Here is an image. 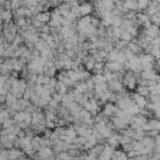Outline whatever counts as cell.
Returning a JSON list of instances; mask_svg holds the SVG:
<instances>
[{"label": "cell", "instance_id": "6da1fadb", "mask_svg": "<svg viewBox=\"0 0 160 160\" xmlns=\"http://www.w3.org/2000/svg\"><path fill=\"white\" fill-rule=\"evenodd\" d=\"M159 30H160V28H158V26H155V25H150L149 28H146V30H145V36L146 38H149V39H154V38H156V36H159Z\"/></svg>", "mask_w": 160, "mask_h": 160}, {"label": "cell", "instance_id": "7a4b0ae2", "mask_svg": "<svg viewBox=\"0 0 160 160\" xmlns=\"http://www.w3.org/2000/svg\"><path fill=\"white\" fill-rule=\"evenodd\" d=\"M134 104H135L140 110H142V109L148 105V100H146L144 96H140V95H138V94H134Z\"/></svg>", "mask_w": 160, "mask_h": 160}, {"label": "cell", "instance_id": "3957f363", "mask_svg": "<svg viewBox=\"0 0 160 160\" xmlns=\"http://www.w3.org/2000/svg\"><path fill=\"white\" fill-rule=\"evenodd\" d=\"M135 82H136V80H135L134 74H132V72H128L126 76H125V84L128 85V88L132 89V88L135 86Z\"/></svg>", "mask_w": 160, "mask_h": 160}, {"label": "cell", "instance_id": "277c9868", "mask_svg": "<svg viewBox=\"0 0 160 160\" xmlns=\"http://www.w3.org/2000/svg\"><path fill=\"white\" fill-rule=\"evenodd\" d=\"M112 121H114L115 126H116V128H120V129L125 128V126H126V124L129 122V120H128V119H124V118H120V116H115Z\"/></svg>", "mask_w": 160, "mask_h": 160}, {"label": "cell", "instance_id": "5b68a950", "mask_svg": "<svg viewBox=\"0 0 160 160\" xmlns=\"http://www.w3.org/2000/svg\"><path fill=\"white\" fill-rule=\"evenodd\" d=\"M106 68L109 71H120V70H122V64L118 62V61H111L108 64Z\"/></svg>", "mask_w": 160, "mask_h": 160}, {"label": "cell", "instance_id": "8992f818", "mask_svg": "<svg viewBox=\"0 0 160 160\" xmlns=\"http://www.w3.org/2000/svg\"><path fill=\"white\" fill-rule=\"evenodd\" d=\"M118 111H119V109L116 108V106H114V105H106L105 106V110H104V114L105 115H115L116 116V114H118Z\"/></svg>", "mask_w": 160, "mask_h": 160}, {"label": "cell", "instance_id": "52a82bcc", "mask_svg": "<svg viewBox=\"0 0 160 160\" xmlns=\"http://www.w3.org/2000/svg\"><path fill=\"white\" fill-rule=\"evenodd\" d=\"M51 154H52V151H51L49 148H46V146L39 149V155H40L41 159H49Z\"/></svg>", "mask_w": 160, "mask_h": 160}, {"label": "cell", "instance_id": "ba28073f", "mask_svg": "<svg viewBox=\"0 0 160 160\" xmlns=\"http://www.w3.org/2000/svg\"><path fill=\"white\" fill-rule=\"evenodd\" d=\"M75 132H78L79 135H81V138H88V136H90V135H91V131H90V130H88V129H86V128H84V126L78 128V129L75 130Z\"/></svg>", "mask_w": 160, "mask_h": 160}, {"label": "cell", "instance_id": "9c48e42d", "mask_svg": "<svg viewBox=\"0 0 160 160\" xmlns=\"http://www.w3.org/2000/svg\"><path fill=\"white\" fill-rule=\"evenodd\" d=\"M128 50L134 55V54H138V52H140V50H141V46H139L138 44H135V42H130L129 45H128Z\"/></svg>", "mask_w": 160, "mask_h": 160}, {"label": "cell", "instance_id": "30bf717a", "mask_svg": "<svg viewBox=\"0 0 160 160\" xmlns=\"http://www.w3.org/2000/svg\"><path fill=\"white\" fill-rule=\"evenodd\" d=\"M136 94L145 98V96H148V95L150 94V89H149L148 86H141V85H140V86L138 88V90H136Z\"/></svg>", "mask_w": 160, "mask_h": 160}, {"label": "cell", "instance_id": "8fae6325", "mask_svg": "<svg viewBox=\"0 0 160 160\" xmlns=\"http://www.w3.org/2000/svg\"><path fill=\"white\" fill-rule=\"evenodd\" d=\"M79 10H80V14H82L84 16H86V15L91 11V5H89V4H82V5L79 6Z\"/></svg>", "mask_w": 160, "mask_h": 160}, {"label": "cell", "instance_id": "7c38bea8", "mask_svg": "<svg viewBox=\"0 0 160 160\" xmlns=\"http://www.w3.org/2000/svg\"><path fill=\"white\" fill-rule=\"evenodd\" d=\"M138 19H139V22H140V24H144V25H145L148 21H150V18H149L146 14H139V15H138Z\"/></svg>", "mask_w": 160, "mask_h": 160}, {"label": "cell", "instance_id": "4fadbf2b", "mask_svg": "<svg viewBox=\"0 0 160 160\" xmlns=\"http://www.w3.org/2000/svg\"><path fill=\"white\" fill-rule=\"evenodd\" d=\"M124 5L130 10H136L138 9V2L136 1H128V2H124Z\"/></svg>", "mask_w": 160, "mask_h": 160}, {"label": "cell", "instance_id": "5bb4252c", "mask_svg": "<svg viewBox=\"0 0 160 160\" xmlns=\"http://www.w3.org/2000/svg\"><path fill=\"white\" fill-rule=\"evenodd\" d=\"M148 6H149V2H148V1H139V2H138V9H140V10L146 9Z\"/></svg>", "mask_w": 160, "mask_h": 160}, {"label": "cell", "instance_id": "9a60e30c", "mask_svg": "<svg viewBox=\"0 0 160 160\" xmlns=\"http://www.w3.org/2000/svg\"><path fill=\"white\" fill-rule=\"evenodd\" d=\"M85 160H96V159H95V155L91 152V154H89V155L85 158Z\"/></svg>", "mask_w": 160, "mask_h": 160}, {"label": "cell", "instance_id": "2e32d148", "mask_svg": "<svg viewBox=\"0 0 160 160\" xmlns=\"http://www.w3.org/2000/svg\"><path fill=\"white\" fill-rule=\"evenodd\" d=\"M18 24H19V25H25V24H26V21H25V19H22V18H21V19H19Z\"/></svg>", "mask_w": 160, "mask_h": 160}]
</instances>
